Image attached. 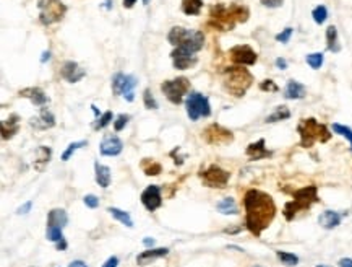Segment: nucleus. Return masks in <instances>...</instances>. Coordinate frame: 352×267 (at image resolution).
Segmentation results:
<instances>
[{"mask_svg":"<svg viewBox=\"0 0 352 267\" xmlns=\"http://www.w3.org/2000/svg\"><path fill=\"white\" fill-rule=\"evenodd\" d=\"M245 227L255 236H260L276 217V204L269 194L260 189H248L244 196Z\"/></svg>","mask_w":352,"mask_h":267,"instance_id":"nucleus-1","label":"nucleus"},{"mask_svg":"<svg viewBox=\"0 0 352 267\" xmlns=\"http://www.w3.org/2000/svg\"><path fill=\"white\" fill-rule=\"evenodd\" d=\"M250 17V10L244 4L234 2L231 5L216 4L209 9V26L219 31H231L239 23H245Z\"/></svg>","mask_w":352,"mask_h":267,"instance_id":"nucleus-2","label":"nucleus"},{"mask_svg":"<svg viewBox=\"0 0 352 267\" xmlns=\"http://www.w3.org/2000/svg\"><path fill=\"white\" fill-rule=\"evenodd\" d=\"M253 83V75L244 66H234L223 70V86L229 95L242 98Z\"/></svg>","mask_w":352,"mask_h":267,"instance_id":"nucleus-3","label":"nucleus"},{"mask_svg":"<svg viewBox=\"0 0 352 267\" xmlns=\"http://www.w3.org/2000/svg\"><path fill=\"white\" fill-rule=\"evenodd\" d=\"M297 132L300 135V147L310 148L317 142L325 143L331 139V132L328 131L325 124H321L315 118L302 119L297 124Z\"/></svg>","mask_w":352,"mask_h":267,"instance_id":"nucleus-4","label":"nucleus"},{"mask_svg":"<svg viewBox=\"0 0 352 267\" xmlns=\"http://www.w3.org/2000/svg\"><path fill=\"white\" fill-rule=\"evenodd\" d=\"M320 199H318V187L317 186H305L302 189H297L294 192V199L289 200L288 204L284 205V217L288 222L294 220L297 217V213L300 212H305L309 208L317 204Z\"/></svg>","mask_w":352,"mask_h":267,"instance_id":"nucleus-5","label":"nucleus"},{"mask_svg":"<svg viewBox=\"0 0 352 267\" xmlns=\"http://www.w3.org/2000/svg\"><path fill=\"white\" fill-rule=\"evenodd\" d=\"M167 41L171 42L174 47H182L192 52H198L203 44H204V36L201 31L196 30H187L182 26H174L167 34Z\"/></svg>","mask_w":352,"mask_h":267,"instance_id":"nucleus-6","label":"nucleus"},{"mask_svg":"<svg viewBox=\"0 0 352 267\" xmlns=\"http://www.w3.org/2000/svg\"><path fill=\"white\" fill-rule=\"evenodd\" d=\"M39 21L44 26H50L62 21L67 13V5L62 0H38Z\"/></svg>","mask_w":352,"mask_h":267,"instance_id":"nucleus-7","label":"nucleus"},{"mask_svg":"<svg viewBox=\"0 0 352 267\" xmlns=\"http://www.w3.org/2000/svg\"><path fill=\"white\" fill-rule=\"evenodd\" d=\"M188 90H190V80L185 77H177L174 80H166L161 83V91L164 93L166 98L172 104H180Z\"/></svg>","mask_w":352,"mask_h":267,"instance_id":"nucleus-8","label":"nucleus"},{"mask_svg":"<svg viewBox=\"0 0 352 267\" xmlns=\"http://www.w3.org/2000/svg\"><path fill=\"white\" fill-rule=\"evenodd\" d=\"M200 179L206 187L224 189L231 179V173L221 167H218V165H209L206 170L200 171Z\"/></svg>","mask_w":352,"mask_h":267,"instance_id":"nucleus-9","label":"nucleus"},{"mask_svg":"<svg viewBox=\"0 0 352 267\" xmlns=\"http://www.w3.org/2000/svg\"><path fill=\"white\" fill-rule=\"evenodd\" d=\"M185 106H187V114L188 118L192 121H198L201 116L203 118H208L211 114V106H209V99L201 95V93L193 91L190 93L187 101H185Z\"/></svg>","mask_w":352,"mask_h":267,"instance_id":"nucleus-10","label":"nucleus"},{"mask_svg":"<svg viewBox=\"0 0 352 267\" xmlns=\"http://www.w3.org/2000/svg\"><path fill=\"white\" fill-rule=\"evenodd\" d=\"M138 80L133 75H125L122 72H117L112 77V91L115 96H123L127 101H133L135 99V93L133 88L136 86Z\"/></svg>","mask_w":352,"mask_h":267,"instance_id":"nucleus-11","label":"nucleus"},{"mask_svg":"<svg viewBox=\"0 0 352 267\" xmlns=\"http://www.w3.org/2000/svg\"><path fill=\"white\" fill-rule=\"evenodd\" d=\"M203 139L209 145H227L234 140V134L219 124H211L203 131Z\"/></svg>","mask_w":352,"mask_h":267,"instance_id":"nucleus-12","label":"nucleus"},{"mask_svg":"<svg viewBox=\"0 0 352 267\" xmlns=\"http://www.w3.org/2000/svg\"><path fill=\"white\" fill-rule=\"evenodd\" d=\"M229 56H231V61L236 64V66H253L256 59H258L256 52L248 44L234 46L229 50Z\"/></svg>","mask_w":352,"mask_h":267,"instance_id":"nucleus-13","label":"nucleus"},{"mask_svg":"<svg viewBox=\"0 0 352 267\" xmlns=\"http://www.w3.org/2000/svg\"><path fill=\"white\" fill-rule=\"evenodd\" d=\"M171 59L175 69L179 70H187L190 67H193L195 64L198 62L195 52L192 50H187V49H182V47H175L172 52H171Z\"/></svg>","mask_w":352,"mask_h":267,"instance_id":"nucleus-14","label":"nucleus"},{"mask_svg":"<svg viewBox=\"0 0 352 267\" xmlns=\"http://www.w3.org/2000/svg\"><path fill=\"white\" fill-rule=\"evenodd\" d=\"M142 204L145 205L146 210L155 212L156 208L163 205V196H161V187L156 184L148 186L142 192Z\"/></svg>","mask_w":352,"mask_h":267,"instance_id":"nucleus-15","label":"nucleus"},{"mask_svg":"<svg viewBox=\"0 0 352 267\" xmlns=\"http://www.w3.org/2000/svg\"><path fill=\"white\" fill-rule=\"evenodd\" d=\"M122 150H123V142L115 134H106L104 137H102L101 145H99L101 155L117 156V155L122 153Z\"/></svg>","mask_w":352,"mask_h":267,"instance_id":"nucleus-16","label":"nucleus"},{"mask_svg":"<svg viewBox=\"0 0 352 267\" xmlns=\"http://www.w3.org/2000/svg\"><path fill=\"white\" fill-rule=\"evenodd\" d=\"M60 75L68 83H78L86 75V70L80 67L77 62L67 61V62H63V66L60 69Z\"/></svg>","mask_w":352,"mask_h":267,"instance_id":"nucleus-17","label":"nucleus"},{"mask_svg":"<svg viewBox=\"0 0 352 267\" xmlns=\"http://www.w3.org/2000/svg\"><path fill=\"white\" fill-rule=\"evenodd\" d=\"M18 96L29 99L34 106H39V108L46 106V104L49 103L47 95L44 93V90L38 88V86H29V88L20 90V91H18Z\"/></svg>","mask_w":352,"mask_h":267,"instance_id":"nucleus-18","label":"nucleus"},{"mask_svg":"<svg viewBox=\"0 0 352 267\" xmlns=\"http://www.w3.org/2000/svg\"><path fill=\"white\" fill-rule=\"evenodd\" d=\"M169 254V249L167 248H148L146 251L140 252L136 256V264L138 265H148L151 262H155L156 259L159 257H164Z\"/></svg>","mask_w":352,"mask_h":267,"instance_id":"nucleus-19","label":"nucleus"},{"mask_svg":"<svg viewBox=\"0 0 352 267\" xmlns=\"http://www.w3.org/2000/svg\"><path fill=\"white\" fill-rule=\"evenodd\" d=\"M245 155L250 158L252 162H258V160H263V158L271 156L273 153H271V151L265 147V139H260V140H256V142L250 143V145L247 147Z\"/></svg>","mask_w":352,"mask_h":267,"instance_id":"nucleus-20","label":"nucleus"},{"mask_svg":"<svg viewBox=\"0 0 352 267\" xmlns=\"http://www.w3.org/2000/svg\"><path fill=\"white\" fill-rule=\"evenodd\" d=\"M34 129H39V131H46V129H50L55 126V118L54 114L50 113L46 106L41 108V113L38 118H33L31 122H29Z\"/></svg>","mask_w":352,"mask_h":267,"instance_id":"nucleus-21","label":"nucleus"},{"mask_svg":"<svg viewBox=\"0 0 352 267\" xmlns=\"http://www.w3.org/2000/svg\"><path fill=\"white\" fill-rule=\"evenodd\" d=\"M341 220H342V215L334 210H325L323 213H320V217H318L320 227H323L325 230L336 228L341 223Z\"/></svg>","mask_w":352,"mask_h":267,"instance_id":"nucleus-22","label":"nucleus"},{"mask_svg":"<svg viewBox=\"0 0 352 267\" xmlns=\"http://www.w3.org/2000/svg\"><path fill=\"white\" fill-rule=\"evenodd\" d=\"M2 139H12V137L18 132V127H20V116L18 114H10L9 119L2 121Z\"/></svg>","mask_w":352,"mask_h":267,"instance_id":"nucleus-23","label":"nucleus"},{"mask_svg":"<svg viewBox=\"0 0 352 267\" xmlns=\"http://www.w3.org/2000/svg\"><path fill=\"white\" fill-rule=\"evenodd\" d=\"M305 93L307 90L302 83L297 80H289L284 90V98L286 99H302L305 96Z\"/></svg>","mask_w":352,"mask_h":267,"instance_id":"nucleus-24","label":"nucleus"},{"mask_svg":"<svg viewBox=\"0 0 352 267\" xmlns=\"http://www.w3.org/2000/svg\"><path fill=\"white\" fill-rule=\"evenodd\" d=\"M94 173H96V175H94L96 176V183L102 189H107V187L111 186V168L96 162L94 163Z\"/></svg>","mask_w":352,"mask_h":267,"instance_id":"nucleus-25","label":"nucleus"},{"mask_svg":"<svg viewBox=\"0 0 352 267\" xmlns=\"http://www.w3.org/2000/svg\"><path fill=\"white\" fill-rule=\"evenodd\" d=\"M68 223V215L63 208H52L47 215V227H60L63 228Z\"/></svg>","mask_w":352,"mask_h":267,"instance_id":"nucleus-26","label":"nucleus"},{"mask_svg":"<svg viewBox=\"0 0 352 267\" xmlns=\"http://www.w3.org/2000/svg\"><path fill=\"white\" fill-rule=\"evenodd\" d=\"M216 208H218V212L223 213V215H237L239 213L237 204L232 197H224L223 200H219L216 204Z\"/></svg>","mask_w":352,"mask_h":267,"instance_id":"nucleus-27","label":"nucleus"},{"mask_svg":"<svg viewBox=\"0 0 352 267\" xmlns=\"http://www.w3.org/2000/svg\"><path fill=\"white\" fill-rule=\"evenodd\" d=\"M326 47L328 50H331V52H339L341 50V46L338 42V30H336V26H328L326 30Z\"/></svg>","mask_w":352,"mask_h":267,"instance_id":"nucleus-28","label":"nucleus"},{"mask_svg":"<svg viewBox=\"0 0 352 267\" xmlns=\"http://www.w3.org/2000/svg\"><path fill=\"white\" fill-rule=\"evenodd\" d=\"M291 118V111L288 106H276V110L269 114V116H266L265 122H268V124H271V122H279V121H286Z\"/></svg>","mask_w":352,"mask_h":267,"instance_id":"nucleus-29","label":"nucleus"},{"mask_svg":"<svg viewBox=\"0 0 352 267\" xmlns=\"http://www.w3.org/2000/svg\"><path fill=\"white\" fill-rule=\"evenodd\" d=\"M203 0H182V12L185 15H200Z\"/></svg>","mask_w":352,"mask_h":267,"instance_id":"nucleus-30","label":"nucleus"},{"mask_svg":"<svg viewBox=\"0 0 352 267\" xmlns=\"http://www.w3.org/2000/svg\"><path fill=\"white\" fill-rule=\"evenodd\" d=\"M107 212L111 213L117 222H120L122 225H125V227H128V228L133 227V220H131V217L128 215V212H123V210H120V208H117V207H109Z\"/></svg>","mask_w":352,"mask_h":267,"instance_id":"nucleus-31","label":"nucleus"},{"mask_svg":"<svg viewBox=\"0 0 352 267\" xmlns=\"http://www.w3.org/2000/svg\"><path fill=\"white\" fill-rule=\"evenodd\" d=\"M142 170L145 171L146 176H158L161 171H163V167L155 162V160H150V158H145L142 162Z\"/></svg>","mask_w":352,"mask_h":267,"instance_id":"nucleus-32","label":"nucleus"},{"mask_svg":"<svg viewBox=\"0 0 352 267\" xmlns=\"http://www.w3.org/2000/svg\"><path fill=\"white\" fill-rule=\"evenodd\" d=\"M36 153H38V160L34 162V168H36V170H42L44 165L49 163V160H50V148L41 145V147L38 148V151H36Z\"/></svg>","mask_w":352,"mask_h":267,"instance_id":"nucleus-33","label":"nucleus"},{"mask_svg":"<svg viewBox=\"0 0 352 267\" xmlns=\"http://www.w3.org/2000/svg\"><path fill=\"white\" fill-rule=\"evenodd\" d=\"M312 17H313V21L317 25H323L326 18H328V9L325 5H318V7H315L313 12H312Z\"/></svg>","mask_w":352,"mask_h":267,"instance_id":"nucleus-34","label":"nucleus"},{"mask_svg":"<svg viewBox=\"0 0 352 267\" xmlns=\"http://www.w3.org/2000/svg\"><path fill=\"white\" fill-rule=\"evenodd\" d=\"M86 145H88V140H80V142L70 143V145L67 147V150H65L63 153H62V162H68L70 158H72V155L75 153V151H77L78 148H83V147H86Z\"/></svg>","mask_w":352,"mask_h":267,"instance_id":"nucleus-35","label":"nucleus"},{"mask_svg":"<svg viewBox=\"0 0 352 267\" xmlns=\"http://www.w3.org/2000/svg\"><path fill=\"white\" fill-rule=\"evenodd\" d=\"M276 256L277 259L286 264V265H297L299 264V257L296 254H292V252H288V251H276Z\"/></svg>","mask_w":352,"mask_h":267,"instance_id":"nucleus-36","label":"nucleus"},{"mask_svg":"<svg viewBox=\"0 0 352 267\" xmlns=\"http://www.w3.org/2000/svg\"><path fill=\"white\" fill-rule=\"evenodd\" d=\"M305 61H307V64H309V66L312 67V69H320L321 66H323V54L321 52H315V54H309L305 57Z\"/></svg>","mask_w":352,"mask_h":267,"instance_id":"nucleus-37","label":"nucleus"},{"mask_svg":"<svg viewBox=\"0 0 352 267\" xmlns=\"http://www.w3.org/2000/svg\"><path fill=\"white\" fill-rule=\"evenodd\" d=\"M46 236L49 241L52 243H58L63 238V233H62V228L60 227H47V232H46Z\"/></svg>","mask_w":352,"mask_h":267,"instance_id":"nucleus-38","label":"nucleus"},{"mask_svg":"<svg viewBox=\"0 0 352 267\" xmlns=\"http://www.w3.org/2000/svg\"><path fill=\"white\" fill-rule=\"evenodd\" d=\"M112 111H106L104 114H101V116L98 118V121L94 122V129H96V131H99V129H104L109 122L112 121Z\"/></svg>","mask_w":352,"mask_h":267,"instance_id":"nucleus-39","label":"nucleus"},{"mask_svg":"<svg viewBox=\"0 0 352 267\" xmlns=\"http://www.w3.org/2000/svg\"><path fill=\"white\" fill-rule=\"evenodd\" d=\"M143 101H145V106L148 108V110H158V101L155 99V96H153L150 88H146L143 91Z\"/></svg>","mask_w":352,"mask_h":267,"instance_id":"nucleus-40","label":"nucleus"},{"mask_svg":"<svg viewBox=\"0 0 352 267\" xmlns=\"http://www.w3.org/2000/svg\"><path fill=\"white\" fill-rule=\"evenodd\" d=\"M333 131L336 134H339L342 137H346L350 143V150H352V129L346 127V126H341V124H333Z\"/></svg>","mask_w":352,"mask_h":267,"instance_id":"nucleus-41","label":"nucleus"},{"mask_svg":"<svg viewBox=\"0 0 352 267\" xmlns=\"http://www.w3.org/2000/svg\"><path fill=\"white\" fill-rule=\"evenodd\" d=\"M128 119H130L128 114H119V116H117V119L114 121V129H115V132H120L122 129L128 124Z\"/></svg>","mask_w":352,"mask_h":267,"instance_id":"nucleus-42","label":"nucleus"},{"mask_svg":"<svg viewBox=\"0 0 352 267\" xmlns=\"http://www.w3.org/2000/svg\"><path fill=\"white\" fill-rule=\"evenodd\" d=\"M83 202H85V205L86 207H90V208H96L99 207V199L94 196V194H88V196L83 197Z\"/></svg>","mask_w":352,"mask_h":267,"instance_id":"nucleus-43","label":"nucleus"},{"mask_svg":"<svg viewBox=\"0 0 352 267\" xmlns=\"http://www.w3.org/2000/svg\"><path fill=\"white\" fill-rule=\"evenodd\" d=\"M260 90L261 91H273V93H276L279 88H277V85L273 80H263L260 83Z\"/></svg>","mask_w":352,"mask_h":267,"instance_id":"nucleus-44","label":"nucleus"},{"mask_svg":"<svg viewBox=\"0 0 352 267\" xmlns=\"http://www.w3.org/2000/svg\"><path fill=\"white\" fill-rule=\"evenodd\" d=\"M292 31H294V30H292V28H286V30H284V31H281L279 34H276V41H279V42H284V44H286V42H288V41L291 39V36H292Z\"/></svg>","mask_w":352,"mask_h":267,"instance_id":"nucleus-45","label":"nucleus"},{"mask_svg":"<svg viewBox=\"0 0 352 267\" xmlns=\"http://www.w3.org/2000/svg\"><path fill=\"white\" fill-rule=\"evenodd\" d=\"M260 2L268 9H277V7L283 5V0H260Z\"/></svg>","mask_w":352,"mask_h":267,"instance_id":"nucleus-46","label":"nucleus"},{"mask_svg":"<svg viewBox=\"0 0 352 267\" xmlns=\"http://www.w3.org/2000/svg\"><path fill=\"white\" fill-rule=\"evenodd\" d=\"M117 265H119V257L117 256H111L104 264H102V267H117Z\"/></svg>","mask_w":352,"mask_h":267,"instance_id":"nucleus-47","label":"nucleus"},{"mask_svg":"<svg viewBox=\"0 0 352 267\" xmlns=\"http://www.w3.org/2000/svg\"><path fill=\"white\" fill-rule=\"evenodd\" d=\"M31 207H33V202L31 200H28L26 202V204H23V205H21V207H18V213H28L29 210H31Z\"/></svg>","mask_w":352,"mask_h":267,"instance_id":"nucleus-48","label":"nucleus"},{"mask_svg":"<svg viewBox=\"0 0 352 267\" xmlns=\"http://www.w3.org/2000/svg\"><path fill=\"white\" fill-rule=\"evenodd\" d=\"M339 267H352V257H342L338 262Z\"/></svg>","mask_w":352,"mask_h":267,"instance_id":"nucleus-49","label":"nucleus"},{"mask_svg":"<svg viewBox=\"0 0 352 267\" xmlns=\"http://www.w3.org/2000/svg\"><path fill=\"white\" fill-rule=\"evenodd\" d=\"M276 67L281 69V70H286V69H288V61L283 59V57H279V59H276Z\"/></svg>","mask_w":352,"mask_h":267,"instance_id":"nucleus-50","label":"nucleus"},{"mask_svg":"<svg viewBox=\"0 0 352 267\" xmlns=\"http://www.w3.org/2000/svg\"><path fill=\"white\" fill-rule=\"evenodd\" d=\"M68 267H88L85 261H82V259H77V261H73L68 264Z\"/></svg>","mask_w":352,"mask_h":267,"instance_id":"nucleus-51","label":"nucleus"},{"mask_svg":"<svg viewBox=\"0 0 352 267\" xmlns=\"http://www.w3.org/2000/svg\"><path fill=\"white\" fill-rule=\"evenodd\" d=\"M68 248V244H67V241H65V238H62V240L60 241H58L57 243V249L58 251H65V249H67Z\"/></svg>","mask_w":352,"mask_h":267,"instance_id":"nucleus-52","label":"nucleus"},{"mask_svg":"<svg viewBox=\"0 0 352 267\" xmlns=\"http://www.w3.org/2000/svg\"><path fill=\"white\" fill-rule=\"evenodd\" d=\"M143 244H145L146 248H153V244H155V240H153V238H145Z\"/></svg>","mask_w":352,"mask_h":267,"instance_id":"nucleus-53","label":"nucleus"},{"mask_svg":"<svg viewBox=\"0 0 352 267\" xmlns=\"http://www.w3.org/2000/svg\"><path fill=\"white\" fill-rule=\"evenodd\" d=\"M135 4H136V0H123V7H125V9H131Z\"/></svg>","mask_w":352,"mask_h":267,"instance_id":"nucleus-54","label":"nucleus"},{"mask_svg":"<svg viewBox=\"0 0 352 267\" xmlns=\"http://www.w3.org/2000/svg\"><path fill=\"white\" fill-rule=\"evenodd\" d=\"M49 59H50V52H49V50H46V52H42L41 62H46V61H49Z\"/></svg>","mask_w":352,"mask_h":267,"instance_id":"nucleus-55","label":"nucleus"},{"mask_svg":"<svg viewBox=\"0 0 352 267\" xmlns=\"http://www.w3.org/2000/svg\"><path fill=\"white\" fill-rule=\"evenodd\" d=\"M240 230H242L240 227H239V228H226V230H224V233H239Z\"/></svg>","mask_w":352,"mask_h":267,"instance_id":"nucleus-56","label":"nucleus"},{"mask_svg":"<svg viewBox=\"0 0 352 267\" xmlns=\"http://www.w3.org/2000/svg\"><path fill=\"white\" fill-rule=\"evenodd\" d=\"M91 110H93V113H94V116H96V118H99V111H98V108L96 106H91Z\"/></svg>","mask_w":352,"mask_h":267,"instance_id":"nucleus-57","label":"nucleus"},{"mask_svg":"<svg viewBox=\"0 0 352 267\" xmlns=\"http://www.w3.org/2000/svg\"><path fill=\"white\" fill-rule=\"evenodd\" d=\"M143 4H145V5H148V4H150V0H143Z\"/></svg>","mask_w":352,"mask_h":267,"instance_id":"nucleus-58","label":"nucleus"},{"mask_svg":"<svg viewBox=\"0 0 352 267\" xmlns=\"http://www.w3.org/2000/svg\"><path fill=\"white\" fill-rule=\"evenodd\" d=\"M317 267H326V265H317Z\"/></svg>","mask_w":352,"mask_h":267,"instance_id":"nucleus-59","label":"nucleus"},{"mask_svg":"<svg viewBox=\"0 0 352 267\" xmlns=\"http://www.w3.org/2000/svg\"><path fill=\"white\" fill-rule=\"evenodd\" d=\"M253 267H261V265H253Z\"/></svg>","mask_w":352,"mask_h":267,"instance_id":"nucleus-60","label":"nucleus"}]
</instances>
